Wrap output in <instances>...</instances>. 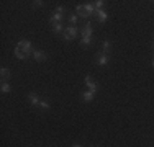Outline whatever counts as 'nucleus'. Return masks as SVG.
Segmentation results:
<instances>
[{
  "mask_svg": "<svg viewBox=\"0 0 154 147\" xmlns=\"http://www.w3.org/2000/svg\"><path fill=\"white\" fill-rule=\"evenodd\" d=\"M67 20H69V23H71V26H74V25L77 23V20H79V16H77L75 13H72V15H69Z\"/></svg>",
  "mask_w": 154,
  "mask_h": 147,
  "instance_id": "nucleus-19",
  "label": "nucleus"
},
{
  "mask_svg": "<svg viewBox=\"0 0 154 147\" xmlns=\"http://www.w3.org/2000/svg\"><path fill=\"white\" fill-rule=\"evenodd\" d=\"M72 147H82V146H80V144H74V146H72Z\"/></svg>",
  "mask_w": 154,
  "mask_h": 147,
  "instance_id": "nucleus-22",
  "label": "nucleus"
},
{
  "mask_svg": "<svg viewBox=\"0 0 154 147\" xmlns=\"http://www.w3.org/2000/svg\"><path fill=\"white\" fill-rule=\"evenodd\" d=\"M102 49H103L102 52L107 54V56H108V54L112 52V43H110L108 39H107V41H103V44H102Z\"/></svg>",
  "mask_w": 154,
  "mask_h": 147,
  "instance_id": "nucleus-14",
  "label": "nucleus"
},
{
  "mask_svg": "<svg viewBox=\"0 0 154 147\" xmlns=\"http://www.w3.org/2000/svg\"><path fill=\"white\" fill-rule=\"evenodd\" d=\"M15 56L18 57V59H28V56H30V52H28V51H25V49H21V47H15Z\"/></svg>",
  "mask_w": 154,
  "mask_h": 147,
  "instance_id": "nucleus-9",
  "label": "nucleus"
},
{
  "mask_svg": "<svg viewBox=\"0 0 154 147\" xmlns=\"http://www.w3.org/2000/svg\"><path fill=\"white\" fill-rule=\"evenodd\" d=\"M80 34H82V38H92V34H94V28H92V23H90V21H85L84 28L80 29Z\"/></svg>",
  "mask_w": 154,
  "mask_h": 147,
  "instance_id": "nucleus-4",
  "label": "nucleus"
},
{
  "mask_svg": "<svg viewBox=\"0 0 154 147\" xmlns=\"http://www.w3.org/2000/svg\"><path fill=\"white\" fill-rule=\"evenodd\" d=\"M151 65H152V69H154V59H152V62H151Z\"/></svg>",
  "mask_w": 154,
  "mask_h": 147,
  "instance_id": "nucleus-23",
  "label": "nucleus"
},
{
  "mask_svg": "<svg viewBox=\"0 0 154 147\" xmlns=\"http://www.w3.org/2000/svg\"><path fill=\"white\" fill-rule=\"evenodd\" d=\"M33 57H35V61H38V62H45L46 61V52L45 51L36 49V51H33Z\"/></svg>",
  "mask_w": 154,
  "mask_h": 147,
  "instance_id": "nucleus-7",
  "label": "nucleus"
},
{
  "mask_svg": "<svg viewBox=\"0 0 154 147\" xmlns=\"http://www.w3.org/2000/svg\"><path fill=\"white\" fill-rule=\"evenodd\" d=\"M43 3H45V2H41V0H35L33 5H35V7H43Z\"/></svg>",
  "mask_w": 154,
  "mask_h": 147,
  "instance_id": "nucleus-21",
  "label": "nucleus"
},
{
  "mask_svg": "<svg viewBox=\"0 0 154 147\" xmlns=\"http://www.w3.org/2000/svg\"><path fill=\"white\" fill-rule=\"evenodd\" d=\"M92 13H95V8L90 3H87V5H77V8H75V15L77 16H82V18L90 16Z\"/></svg>",
  "mask_w": 154,
  "mask_h": 147,
  "instance_id": "nucleus-1",
  "label": "nucleus"
},
{
  "mask_svg": "<svg viewBox=\"0 0 154 147\" xmlns=\"http://www.w3.org/2000/svg\"><path fill=\"white\" fill-rule=\"evenodd\" d=\"M10 75H12V72H10L7 67H2V69H0V77H2V82H5L7 79H10Z\"/></svg>",
  "mask_w": 154,
  "mask_h": 147,
  "instance_id": "nucleus-12",
  "label": "nucleus"
},
{
  "mask_svg": "<svg viewBox=\"0 0 154 147\" xmlns=\"http://www.w3.org/2000/svg\"><path fill=\"white\" fill-rule=\"evenodd\" d=\"M92 44V38H82L80 39V46L82 47H89Z\"/></svg>",
  "mask_w": 154,
  "mask_h": 147,
  "instance_id": "nucleus-17",
  "label": "nucleus"
},
{
  "mask_svg": "<svg viewBox=\"0 0 154 147\" xmlns=\"http://www.w3.org/2000/svg\"><path fill=\"white\" fill-rule=\"evenodd\" d=\"M28 101H30L31 103V105H38V103L39 101H41V100H39V97H38V93H35V92H31V93H28Z\"/></svg>",
  "mask_w": 154,
  "mask_h": 147,
  "instance_id": "nucleus-11",
  "label": "nucleus"
},
{
  "mask_svg": "<svg viewBox=\"0 0 154 147\" xmlns=\"http://www.w3.org/2000/svg\"><path fill=\"white\" fill-rule=\"evenodd\" d=\"M38 106H39L41 110H49V103H48V101H39Z\"/></svg>",
  "mask_w": 154,
  "mask_h": 147,
  "instance_id": "nucleus-20",
  "label": "nucleus"
},
{
  "mask_svg": "<svg viewBox=\"0 0 154 147\" xmlns=\"http://www.w3.org/2000/svg\"><path fill=\"white\" fill-rule=\"evenodd\" d=\"M18 47H21V49L31 52V41H28V39H21V41H18Z\"/></svg>",
  "mask_w": 154,
  "mask_h": 147,
  "instance_id": "nucleus-10",
  "label": "nucleus"
},
{
  "mask_svg": "<svg viewBox=\"0 0 154 147\" xmlns=\"http://www.w3.org/2000/svg\"><path fill=\"white\" fill-rule=\"evenodd\" d=\"M95 15H97V20L100 21V23H107V20H108L107 12H103V10H95Z\"/></svg>",
  "mask_w": 154,
  "mask_h": 147,
  "instance_id": "nucleus-8",
  "label": "nucleus"
},
{
  "mask_svg": "<svg viewBox=\"0 0 154 147\" xmlns=\"http://www.w3.org/2000/svg\"><path fill=\"white\" fill-rule=\"evenodd\" d=\"M95 61H97L98 65H107L110 62V56H107V54H103V52H98L97 57H95Z\"/></svg>",
  "mask_w": 154,
  "mask_h": 147,
  "instance_id": "nucleus-6",
  "label": "nucleus"
},
{
  "mask_svg": "<svg viewBox=\"0 0 154 147\" xmlns=\"http://www.w3.org/2000/svg\"><path fill=\"white\" fill-rule=\"evenodd\" d=\"M105 3H107V2H103V0H97V2H94V8L95 10H102Z\"/></svg>",
  "mask_w": 154,
  "mask_h": 147,
  "instance_id": "nucleus-18",
  "label": "nucleus"
},
{
  "mask_svg": "<svg viewBox=\"0 0 154 147\" xmlns=\"http://www.w3.org/2000/svg\"><path fill=\"white\" fill-rule=\"evenodd\" d=\"M0 90H2V93H8V92H12V87H10V83L2 82V87H0Z\"/></svg>",
  "mask_w": 154,
  "mask_h": 147,
  "instance_id": "nucleus-15",
  "label": "nucleus"
},
{
  "mask_svg": "<svg viewBox=\"0 0 154 147\" xmlns=\"http://www.w3.org/2000/svg\"><path fill=\"white\" fill-rule=\"evenodd\" d=\"M77 33H79V29H77L75 26H67L64 29V33H62V36H64L66 41H72V39H75Z\"/></svg>",
  "mask_w": 154,
  "mask_h": 147,
  "instance_id": "nucleus-3",
  "label": "nucleus"
},
{
  "mask_svg": "<svg viewBox=\"0 0 154 147\" xmlns=\"http://www.w3.org/2000/svg\"><path fill=\"white\" fill-rule=\"evenodd\" d=\"M64 29H66V28H62V23L53 25V31H54V33H57V34H59V33H64Z\"/></svg>",
  "mask_w": 154,
  "mask_h": 147,
  "instance_id": "nucleus-16",
  "label": "nucleus"
},
{
  "mask_svg": "<svg viewBox=\"0 0 154 147\" xmlns=\"http://www.w3.org/2000/svg\"><path fill=\"white\" fill-rule=\"evenodd\" d=\"M84 82H85V85L89 87V90L90 92H94V93H97V90H98V85H97V82L92 79L90 75H85V79H84Z\"/></svg>",
  "mask_w": 154,
  "mask_h": 147,
  "instance_id": "nucleus-5",
  "label": "nucleus"
},
{
  "mask_svg": "<svg viewBox=\"0 0 154 147\" xmlns=\"http://www.w3.org/2000/svg\"><path fill=\"white\" fill-rule=\"evenodd\" d=\"M66 15V10L62 7H57L56 10L53 12V15L49 16V23L51 25H56V23H62V16Z\"/></svg>",
  "mask_w": 154,
  "mask_h": 147,
  "instance_id": "nucleus-2",
  "label": "nucleus"
},
{
  "mask_svg": "<svg viewBox=\"0 0 154 147\" xmlns=\"http://www.w3.org/2000/svg\"><path fill=\"white\" fill-rule=\"evenodd\" d=\"M94 98H95V93H94V92H90V90H87V92H84V93H82V100L84 101H92Z\"/></svg>",
  "mask_w": 154,
  "mask_h": 147,
  "instance_id": "nucleus-13",
  "label": "nucleus"
}]
</instances>
